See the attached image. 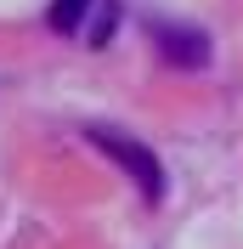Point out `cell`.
I'll return each instance as SVG.
<instances>
[{
    "label": "cell",
    "instance_id": "obj_2",
    "mask_svg": "<svg viewBox=\"0 0 243 249\" xmlns=\"http://www.w3.org/2000/svg\"><path fill=\"white\" fill-rule=\"evenodd\" d=\"M153 40H158V51H164L170 62H181V68H204V62H209V34H204V29L153 23Z\"/></svg>",
    "mask_w": 243,
    "mask_h": 249
},
{
    "label": "cell",
    "instance_id": "obj_1",
    "mask_svg": "<svg viewBox=\"0 0 243 249\" xmlns=\"http://www.w3.org/2000/svg\"><path fill=\"white\" fill-rule=\"evenodd\" d=\"M85 136H91L96 147H102V153H107L124 176H130V181L141 187V198H147V204H158V198H164V164L153 159V147H141V142L119 136V130H107V124H91Z\"/></svg>",
    "mask_w": 243,
    "mask_h": 249
},
{
    "label": "cell",
    "instance_id": "obj_3",
    "mask_svg": "<svg viewBox=\"0 0 243 249\" xmlns=\"http://www.w3.org/2000/svg\"><path fill=\"white\" fill-rule=\"evenodd\" d=\"M96 0H51V12H46V23L57 34H79V23H85V12H91Z\"/></svg>",
    "mask_w": 243,
    "mask_h": 249
}]
</instances>
